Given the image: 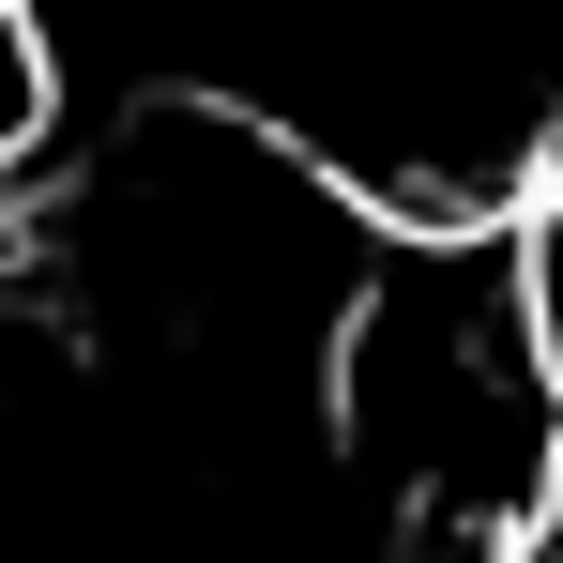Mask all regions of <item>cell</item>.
<instances>
[{
  "label": "cell",
  "instance_id": "3",
  "mask_svg": "<svg viewBox=\"0 0 563 563\" xmlns=\"http://www.w3.org/2000/svg\"><path fill=\"white\" fill-rule=\"evenodd\" d=\"M503 289H518L533 380H549V411H563V198H549V213H518V244H503Z\"/></svg>",
  "mask_w": 563,
  "mask_h": 563
},
{
  "label": "cell",
  "instance_id": "1",
  "mask_svg": "<svg viewBox=\"0 0 563 563\" xmlns=\"http://www.w3.org/2000/svg\"><path fill=\"white\" fill-rule=\"evenodd\" d=\"M320 442L366 472L396 533H472V549H533L563 411L533 380L503 229H380L335 335H320Z\"/></svg>",
  "mask_w": 563,
  "mask_h": 563
},
{
  "label": "cell",
  "instance_id": "2",
  "mask_svg": "<svg viewBox=\"0 0 563 563\" xmlns=\"http://www.w3.org/2000/svg\"><path fill=\"white\" fill-rule=\"evenodd\" d=\"M62 137V31L31 0H0V184H31Z\"/></svg>",
  "mask_w": 563,
  "mask_h": 563
}]
</instances>
